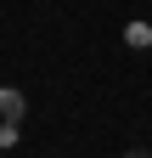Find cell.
<instances>
[{"label":"cell","mask_w":152,"mask_h":158,"mask_svg":"<svg viewBox=\"0 0 152 158\" xmlns=\"http://www.w3.org/2000/svg\"><path fill=\"white\" fill-rule=\"evenodd\" d=\"M17 141V124H11V118H0V147H11Z\"/></svg>","instance_id":"7a4b0ae2"},{"label":"cell","mask_w":152,"mask_h":158,"mask_svg":"<svg viewBox=\"0 0 152 158\" xmlns=\"http://www.w3.org/2000/svg\"><path fill=\"white\" fill-rule=\"evenodd\" d=\"M23 113H28V102H23V90H17V85H0V118H11V124H17Z\"/></svg>","instance_id":"6da1fadb"},{"label":"cell","mask_w":152,"mask_h":158,"mask_svg":"<svg viewBox=\"0 0 152 158\" xmlns=\"http://www.w3.org/2000/svg\"><path fill=\"white\" fill-rule=\"evenodd\" d=\"M124 158H152V147H130V152H124Z\"/></svg>","instance_id":"3957f363"}]
</instances>
